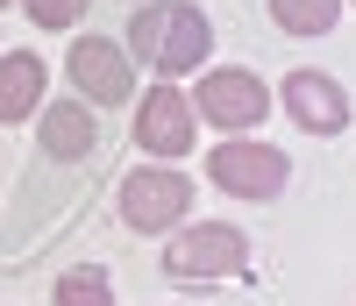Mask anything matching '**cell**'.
I'll list each match as a JSON object with an SVG mask.
<instances>
[{
	"mask_svg": "<svg viewBox=\"0 0 356 306\" xmlns=\"http://www.w3.org/2000/svg\"><path fill=\"white\" fill-rule=\"evenodd\" d=\"M65 79H72V93L93 107V114L136 100V57L114 43V36H72V50H65Z\"/></svg>",
	"mask_w": 356,
	"mask_h": 306,
	"instance_id": "obj_7",
	"label": "cell"
},
{
	"mask_svg": "<svg viewBox=\"0 0 356 306\" xmlns=\"http://www.w3.org/2000/svg\"><path fill=\"white\" fill-rule=\"evenodd\" d=\"M0 8H15V0H0Z\"/></svg>",
	"mask_w": 356,
	"mask_h": 306,
	"instance_id": "obj_14",
	"label": "cell"
},
{
	"mask_svg": "<svg viewBox=\"0 0 356 306\" xmlns=\"http://www.w3.org/2000/svg\"><path fill=\"white\" fill-rule=\"evenodd\" d=\"M193 207H200V186H193L178 164H157V157H143L122 186H114V214H122V228H129V235H150V242H164L171 228H186Z\"/></svg>",
	"mask_w": 356,
	"mask_h": 306,
	"instance_id": "obj_2",
	"label": "cell"
},
{
	"mask_svg": "<svg viewBox=\"0 0 356 306\" xmlns=\"http://www.w3.org/2000/svg\"><path fill=\"white\" fill-rule=\"evenodd\" d=\"M342 8H356V0H342Z\"/></svg>",
	"mask_w": 356,
	"mask_h": 306,
	"instance_id": "obj_15",
	"label": "cell"
},
{
	"mask_svg": "<svg viewBox=\"0 0 356 306\" xmlns=\"http://www.w3.org/2000/svg\"><path fill=\"white\" fill-rule=\"evenodd\" d=\"M207 186L228 200H278L292 186V157L264 136H221L207 150Z\"/></svg>",
	"mask_w": 356,
	"mask_h": 306,
	"instance_id": "obj_5",
	"label": "cell"
},
{
	"mask_svg": "<svg viewBox=\"0 0 356 306\" xmlns=\"http://www.w3.org/2000/svg\"><path fill=\"white\" fill-rule=\"evenodd\" d=\"M129 8H136V0H129Z\"/></svg>",
	"mask_w": 356,
	"mask_h": 306,
	"instance_id": "obj_16",
	"label": "cell"
},
{
	"mask_svg": "<svg viewBox=\"0 0 356 306\" xmlns=\"http://www.w3.org/2000/svg\"><path fill=\"white\" fill-rule=\"evenodd\" d=\"M129 136H136L143 157L178 164V157L200 143V114H193V100H186V86H178V79L136 86V100H129Z\"/></svg>",
	"mask_w": 356,
	"mask_h": 306,
	"instance_id": "obj_6",
	"label": "cell"
},
{
	"mask_svg": "<svg viewBox=\"0 0 356 306\" xmlns=\"http://www.w3.org/2000/svg\"><path fill=\"white\" fill-rule=\"evenodd\" d=\"M50 306H114V278L100 264H72V271H57Z\"/></svg>",
	"mask_w": 356,
	"mask_h": 306,
	"instance_id": "obj_11",
	"label": "cell"
},
{
	"mask_svg": "<svg viewBox=\"0 0 356 306\" xmlns=\"http://www.w3.org/2000/svg\"><path fill=\"white\" fill-rule=\"evenodd\" d=\"M43 100H50V65L36 50H0V129L36 121Z\"/></svg>",
	"mask_w": 356,
	"mask_h": 306,
	"instance_id": "obj_10",
	"label": "cell"
},
{
	"mask_svg": "<svg viewBox=\"0 0 356 306\" xmlns=\"http://www.w3.org/2000/svg\"><path fill=\"white\" fill-rule=\"evenodd\" d=\"M15 8L36 22V29H72V22H86V0H15Z\"/></svg>",
	"mask_w": 356,
	"mask_h": 306,
	"instance_id": "obj_13",
	"label": "cell"
},
{
	"mask_svg": "<svg viewBox=\"0 0 356 306\" xmlns=\"http://www.w3.org/2000/svg\"><path fill=\"white\" fill-rule=\"evenodd\" d=\"M278 107H285V121L300 136H342L349 121H356V107H349V86L335 79V72H321V65H300V72H285L278 79Z\"/></svg>",
	"mask_w": 356,
	"mask_h": 306,
	"instance_id": "obj_8",
	"label": "cell"
},
{
	"mask_svg": "<svg viewBox=\"0 0 356 306\" xmlns=\"http://www.w3.org/2000/svg\"><path fill=\"white\" fill-rule=\"evenodd\" d=\"M250 271V235L235 221H186L164 235V278L171 285H228Z\"/></svg>",
	"mask_w": 356,
	"mask_h": 306,
	"instance_id": "obj_4",
	"label": "cell"
},
{
	"mask_svg": "<svg viewBox=\"0 0 356 306\" xmlns=\"http://www.w3.org/2000/svg\"><path fill=\"white\" fill-rule=\"evenodd\" d=\"M122 50L150 79H193L200 65H214V22L200 0H136Z\"/></svg>",
	"mask_w": 356,
	"mask_h": 306,
	"instance_id": "obj_1",
	"label": "cell"
},
{
	"mask_svg": "<svg viewBox=\"0 0 356 306\" xmlns=\"http://www.w3.org/2000/svg\"><path fill=\"white\" fill-rule=\"evenodd\" d=\"M186 100L200 114V129H214V136H257L271 121V86L250 65H200Z\"/></svg>",
	"mask_w": 356,
	"mask_h": 306,
	"instance_id": "obj_3",
	"label": "cell"
},
{
	"mask_svg": "<svg viewBox=\"0 0 356 306\" xmlns=\"http://www.w3.org/2000/svg\"><path fill=\"white\" fill-rule=\"evenodd\" d=\"M93 143H100V114L86 107L79 93L36 107V150H43L50 164H79V157H93Z\"/></svg>",
	"mask_w": 356,
	"mask_h": 306,
	"instance_id": "obj_9",
	"label": "cell"
},
{
	"mask_svg": "<svg viewBox=\"0 0 356 306\" xmlns=\"http://www.w3.org/2000/svg\"><path fill=\"white\" fill-rule=\"evenodd\" d=\"M271 22L285 36H328L342 22V0H271Z\"/></svg>",
	"mask_w": 356,
	"mask_h": 306,
	"instance_id": "obj_12",
	"label": "cell"
}]
</instances>
